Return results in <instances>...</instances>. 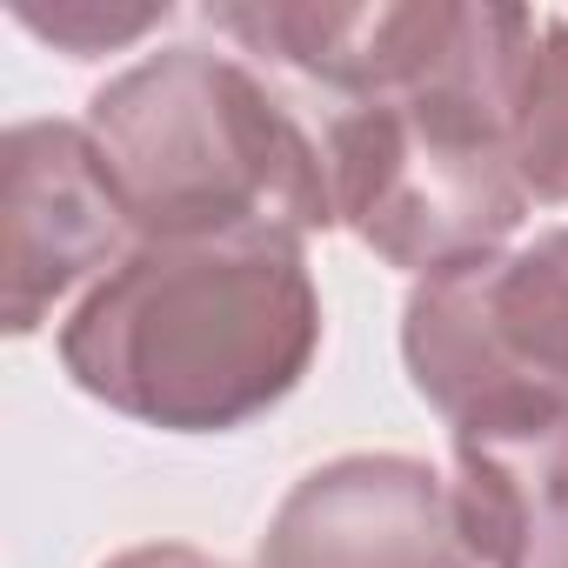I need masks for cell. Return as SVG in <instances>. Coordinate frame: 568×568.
<instances>
[{
	"instance_id": "obj_1",
	"label": "cell",
	"mask_w": 568,
	"mask_h": 568,
	"mask_svg": "<svg viewBox=\"0 0 568 568\" xmlns=\"http://www.w3.org/2000/svg\"><path fill=\"white\" fill-rule=\"evenodd\" d=\"M54 355L81 395L141 428H247L288 402L322 355L308 241H134L68 308Z\"/></svg>"
},
{
	"instance_id": "obj_2",
	"label": "cell",
	"mask_w": 568,
	"mask_h": 568,
	"mask_svg": "<svg viewBox=\"0 0 568 568\" xmlns=\"http://www.w3.org/2000/svg\"><path fill=\"white\" fill-rule=\"evenodd\" d=\"M134 241L328 234L335 187L322 134L247 61L161 48L114 74L81 114Z\"/></svg>"
},
{
	"instance_id": "obj_3",
	"label": "cell",
	"mask_w": 568,
	"mask_h": 568,
	"mask_svg": "<svg viewBox=\"0 0 568 568\" xmlns=\"http://www.w3.org/2000/svg\"><path fill=\"white\" fill-rule=\"evenodd\" d=\"M501 114L508 88H422L335 108L322 128L335 227L415 281L501 254L528 214L501 148Z\"/></svg>"
},
{
	"instance_id": "obj_4",
	"label": "cell",
	"mask_w": 568,
	"mask_h": 568,
	"mask_svg": "<svg viewBox=\"0 0 568 568\" xmlns=\"http://www.w3.org/2000/svg\"><path fill=\"white\" fill-rule=\"evenodd\" d=\"M402 368L448 428L568 395V227L422 274L402 302Z\"/></svg>"
},
{
	"instance_id": "obj_5",
	"label": "cell",
	"mask_w": 568,
	"mask_h": 568,
	"mask_svg": "<svg viewBox=\"0 0 568 568\" xmlns=\"http://www.w3.org/2000/svg\"><path fill=\"white\" fill-rule=\"evenodd\" d=\"M207 28L247 54L295 68L348 101H388L422 88H508L535 41L528 8H468V0H247L207 8Z\"/></svg>"
},
{
	"instance_id": "obj_6",
	"label": "cell",
	"mask_w": 568,
	"mask_h": 568,
	"mask_svg": "<svg viewBox=\"0 0 568 568\" xmlns=\"http://www.w3.org/2000/svg\"><path fill=\"white\" fill-rule=\"evenodd\" d=\"M8 181V335H34L74 288L94 281L134 247V227L101 174V154L81 121H14L0 141Z\"/></svg>"
},
{
	"instance_id": "obj_7",
	"label": "cell",
	"mask_w": 568,
	"mask_h": 568,
	"mask_svg": "<svg viewBox=\"0 0 568 568\" xmlns=\"http://www.w3.org/2000/svg\"><path fill=\"white\" fill-rule=\"evenodd\" d=\"M254 568H481L455 481L415 455H335L281 495Z\"/></svg>"
},
{
	"instance_id": "obj_8",
	"label": "cell",
	"mask_w": 568,
	"mask_h": 568,
	"mask_svg": "<svg viewBox=\"0 0 568 568\" xmlns=\"http://www.w3.org/2000/svg\"><path fill=\"white\" fill-rule=\"evenodd\" d=\"M455 508L481 568H568V395L455 422Z\"/></svg>"
},
{
	"instance_id": "obj_9",
	"label": "cell",
	"mask_w": 568,
	"mask_h": 568,
	"mask_svg": "<svg viewBox=\"0 0 568 568\" xmlns=\"http://www.w3.org/2000/svg\"><path fill=\"white\" fill-rule=\"evenodd\" d=\"M501 148L528 201L568 207V14H535V41L508 81Z\"/></svg>"
},
{
	"instance_id": "obj_10",
	"label": "cell",
	"mask_w": 568,
	"mask_h": 568,
	"mask_svg": "<svg viewBox=\"0 0 568 568\" xmlns=\"http://www.w3.org/2000/svg\"><path fill=\"white\" fill-rule=\"evenodd\" d=\"M174 8L168 0H134V8H101V0H54V8H41V0H14V21L41 41H54L68 61H94V54H121L134 48L141 34H154Z\"/></svg>"
},
{
	"instance_id": "obj_11",
	"label": "cell",
	"mask_w": 568,
	"mask_h": 568,
	"mask_svg": "<svg viewBox=\"0 0 568 568\" xmlns=\"http://www.w3.org/2000/svg\"><path fill=\"white\" fill-rule=\"evenodd\" d=\"M101 568H234V561H221V555H201V548H187V541H141V548H121V555H108Z\"/></svg>"
}]
</instances>
